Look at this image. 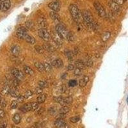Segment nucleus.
<instances>
[{"mask_svg":"<svg viewBox=\"0 0 128 128\" xmlns=\"http://www.w3.org/2000/svg\"><path fill=\"white\" fill-rule=\"evenodd\" d=\"M69 110L70 108L68 107L67 106H62V107L60 109L59 112H60V113H61V114L65 115L67 113H68L69 111Z\"/></svg>","mask_w":128,"mask_h":128,"instance_id":"obj_31","label":"nucleus"},{"mask_svg":"<svg viewBox=\"0 0 128 128\" xmlns=\"http://www.w3.org/2000/svg\"><path fill=\"white\" fill-rule=\"evenodd\" d=\"M82 15L83 17V19L88 26H90V27H94L95 23H94L93 17L89 11L86 10H82Z\"/></svg>","mask_w":128,"mask_h":128,"instance_id":"obj_2","label":"nucleus"},{"mask_svg":"<svg viewBox=\"0 0 128 128\" xmlns=\"http://www.w3.org/2000/svg\"><path fill=\"white\" fill-rule=\"evenodd\" d=\"M65 122L63 119H57L56 120L55 122V126L58 128H60L63 125L65 124Z\"/></svg>","mask_w":128,"mask_h":128,"instance_id":"obj_21","label":"nucleus"},{"mask_svg":"<svg viewBox=\"0 0 128 128\" xmlns=\"http://www.w3.org/2000/svg\"><path fill=\"white\" fill-rule=\"evenodd\" d=\"M10 95L13 97H18L19 96V92L17 87H14L13 88H10Z\"/></svg>","mask_w":128,"mask_h":128,"instance_id":"obj_17","label":"nucleus"},{"mask_svg":"<svg viewBox=\"0 0 128 128\" xmlns=\"http://www.w3.org/2000/svg\"><path fill=\"white\" fill-rule=\"evenodd\" d=\"M69 128V125L65 123V124L63 125L60 128Z\"/></svg>","mask_w":128,"mask_h":128,"instance_id":"obj_53","label":"nucleus"},{"mask_svg":"<svg viewBox=\"0 0 128 128\" xmlns=\"http://www.w3.org/2000/svg\"><path fill=\"white\" fill-rule=\"evenodd\" d=\"M44 65L45 71H47V72H49V71H51V69H52V67H51V65L50 64H47V63H44Z\"/></svg>","mask_w":128,"mask_h":128,"instance_id":"obj_38","label":"nucleus"},{"mask_svg":"<svg viewBox=\"0 0 128 128\" xmlns=\"http://www.w3.org/2000/svg\"><path fill=\"white\" fill-rule=\"evenodd\" d=\"M24 40H26L27 42H28V43L31 44H34L35 43V39L34 38V37L30 36L28 34L26 35L25 38H24Z\"/></svg>","mask_w":128,"mask_h":128,"instance_id":"obj_25","label":"nucleus"},{"mask_svg":"<svg viewBox=\"0 0 128 128\" xmlns=\"http://www.w3.org/2000/svg\"><path fill=\"white\" fill-rule=\"evenodd\" d=\"M11 73L14 76V77L15 78H17L18 80H21L24 78V76L23 74V73L20 71L19 70L17 69H13L11 71Z\"/></svg>","mask_w":128,"mask_h":128,"instance_id":"obj_12","label":"nucleus"},{"mask_svg":"<svg viewBox=\"0 0 128 128\" xmlns=\"http://www.w3.org/2000/svg\"><path fill=\"white\" fill-rule=\"evenodd\" d=\"M24 71L26 74L30 75V76H33V75L34 74V71L31 69L29 67H28V66H24Z\"/></svg>","mask_w":128,"mask_h":128,"instance_id":"obj_27","label":"nucleus"},{"mask_svg":"<svg viewBox=\"0 0 128 128\" xmlns=\"http://www.w3.org/2000/svg\"><path fill=\"white\" fill-rule=\"evenodd\" d=\"M26 28L28 29H31V30H33L35 28V26H34V24L32 21H28L26 22Z\"/></svg>","mask_w":128,"mask_h":128,"instance_id":"obj_32","label":"nucleus"},{"mask_svg":"<svg viewBox=\"0 0 128 128\" xmlns=\"http://www.w3.org/2000/svg\"><path fill=\"white\" fill-rule=\"evenodd\" d=\"M113 1L116 3L117 4L119 5H123L124 3V0H112Z\"/></svg>","mask_w":128,"mask_h":128,"instance_id":"obj_47","label":"nucleus"},{"mask_svg":"<svg viewBox=\"0 0 128 128\" xmlns=\"http://www.w3.org/2000/svg\"><path fill=\"white\" fill-rule=\"evenodd\" d=\"M13 85H14V87H18L19 85V80H18L17 78H15V79L13 80Z\"/></svg>","mask_w":128,"mask_h":128,"instance_id":"obj_45","label":"nucleus"},{"mask_svg":"<svg viewBox=\"0 0 128 128\" xmlns=\"http://www.w3.org/2000/svg\"><path fill=\"white\" fill-rule=\"evenodd\" d=\"M49 16H50L51 18L55 22H56L57 24L60 23V16L56 13V12H55V11L51 12L50 14H49Z\"/></svg>","mask_w":128,"mask_h":128,"instance_id":"obj_13","label":"nucleus"},{"mask_svg":"<svg viewBox=\"0 0 128 128\" xmlns=\"http://www.w3.org/2000/svg\"><path fill=\"white\" fill-rule=\"evenodd\" d=\"M35 67L37 69V70H38L39 72H40V73H42V72H43V71H45V69H44V64H42V63L39 62H36L35 64Z\"/></svg>","mask_w":128,"mask_h":128,"instance_id":"obj_23","label":"nucleus"},{"mask_svg":"<svg viewBox=\"0 0 128 128\" xmlns=\"http://www.w3.org/2000/svg\"><path fill=\"white\" fill-rule=\"evenodd\" d=\"M85 65H87L88 67H90L93 65V62L91 59H88L86 62V64H85Z\"/></svg>","mask_w":128,"mask_h":128,"instance_id":"obj_44","label":"nucleus"},{"mask_svg":"<svg viewBox=\"0 0 128 128\" xmlns=\"http://www.w3.org/2000/svg\"><path fill=\"white\" fill-rule=\"evenodd\" d=\"M7 127V122L6 121L0 122V128H6Z\"/></svg>","mask_w":128,"mask_h":128,"instance_id":"obj_46","label":"nucleus"},{"mask_svg":"<svg viewBox=\"0 0 128 128\" xmlns=\"http://www.w3.org/2000/svg\"><path fill=\"white\" fill-rule=\"evenodd\" d=\"M38 23L39 24V26L41 27L42 28H46L47 26L46 24V20L43 17H40L38 19Z\"/></svg>","mask_w":128,"mask_h":128,"instance_id":"obj_19","label":"nucleus"},{"mask_svg":"<svg viewBox=\"0 0 128 128\" xmlns=\"http://www.w3.org/2000/svg\"><path fill=\"white\" fill-rule=\"evenodd\" d=\"M38 35L40 38H42L44 41H49L51 38L50 34L48 33L45 28H40L38 31Z\"/></svg>","mask_w":128,"mask_h":128,"instance_id":"obj_6","label":"nucleus"},{"mask_svg":"<svg viewBox=\"0 0 128 128\" xmlns=\"http://www.w3.org/2000/svg\"><path fill=\"white\" fill-rule=\"evenodd\" d=\"M33 92L32 91H31V90H27L26 92H25V93H24V97L25 99H28V98H29V97H31V96H32L33 95Z\"/></svg>","mask_w":128,"mask_h":128,"instance_id":"obj_36","label":"nucleus"},{"mask_svg":"<svg viewBox=\"0 0 128 128\" xmlns=\"http://www.w3.org/2000/svg\"><path fill=\"white\" fill-rule=\"evenodd\" d=\"M10 88L9 87V86L6 85V86H5V87H3V88L2 89L1 93V95H8V94L10 93Z\"/></svg>","mask_w":128,"mask_h":128,"instance_id":"obj_28","label":"nucleus"},{"mask_svg":"<svg viewBox=\"0 0 128 128\" xmlns=\"http://www.w3.org/2000/svg\"><path fill=\"white\" fill-rule=\"evenodd\" d=\"M47 95L46 93H41L40 95H38L37 97V102L40 104V103H43L44 102H45V101L46 100Z\"/></svg>","mask_w":128,"mask_h":128,"instance_id":"obj_20","label":"nucleus"},{"mask_svg":"<svg viewBox=\"0 0 128 128\" xmlns=\"http://www.w3.org/2000/svg\"><path fill=\"white\" fill-rule=\"evenodd\" d=\"M77 85H78V82H77L76 80H70L69 82V87H76Z\"/></svg>","mask_w":128,"mask_h":128,"instance_id":"obj_39","label":"nucleus"},{"mask_svg":"<svg viewBox=\"0 0 128 128\" xmlns=\"http://www.w3.org/2000/svg\"><path fill=\"white\" fill-rule=\"evenodd\" d=\"M69 9L70 13H71L73 19L76 21V23H82V21H83V19H82L83 17L82 15V12H80L78 7L74 4H71L69 7Z\"/></svg>","mask_w":128,"mask_h":128,"instance_id":"obj_1","label":"nucleus"},{"mask_svg":"<svg viewBox=\"0 0 128 128\" xmlns=\"http://www.w3.org/2000/svg\"><path fill=\"white\" fill-rule=\"evenodd\" d=\"M111 36V33L110 31H106L102 33L101 35V39L103 42H106L110 38Z\"/></svg>","mask_w":128,"mask_h":128,"instance_id":"obj_22","label":"nucleus"},{"mask_svg":"<svg viewBox=\"0 0 128 128\" xmlns=\"http://www.w3.org/2000/svg\"><path fill=\"white\" fill-rule=\"evenodd\" d=\"M42 89L43 88H42L40 87H37L35 89V94H37V95H40V94L42 93V92H43V90Z\"/></svg>","mask_w":128,"mask_h":128,"instance_id":"obj_40","label":"nucleus"},{"mask_svg":"<svg viewBox=\"0 0 128 128\" xmlns=\"http://www.w3.org/2000/svg\"><path fill=\"white\" fill-rule=\"evenodd\" d=\"M49 9H51L53 11L55 12H58L60 10L61 5L60 3L58 1H53L49 3L48 5Z\"/></svg>","mask_w":128,"mask_h":128,"instance_id":"obj_9","label":"nucleus"},{"mask_svg":"<svg viewBox=\"0 0 128 128\" xmlns=\"http://www.w3.org/2000/svg\"><path fill=\"white\" fill-rule=\"evenodd\" d=\"M43 48L44 49V50H47L48 51H53L55 50L54 47L51 45L50 44H44L43 46Z\"/></svg>","mask_w":128,"mask_h":128,"instance_id":"obj_29","label":"nucleus"},{"mask_svg":"<svg viewBox=\"0 0 128 128\" xmlns=\"http://www.w3.org/2000/svg\"><path fill=\"white\" fill-rule=\"evenodd\" d=\"M24 99H25V98H24V96H23V95H19V97H18L17 101H18V102H20V103H21V102H23V101H24Z\"/></svg>","mask_w":128,"mask_h":128,"instance_id":"obj_48","label":"nucleus"},{"mask_svg":"<svg viewBox=\"0 0 128 128\" xmlns=\"http://www.w3.org/2000/svg\"><path fill=\"white\" fill-rule=\"evenodd\" d=\"M27 31H28L27 28H24V27H20L16 31V36L18 37L19 39H24V40L25 37L28 34Z\"/></svg>","mask_w":128,"mask_h":128,"instance_id":"obj_8","label":"nucleus"},{"mask_svg":"<svg viewBox=\"0 0 128 128\" xmlns=\"http://www.w3.org/2000/svg\"><path fill=\"white\" fill-rule=\"evenodd\" d=\"M31 111H35L38 109L39 103L38 102H33L31 103Z\"/></svg>","mask_w":128,"mask_h":128,"instance_id":"obj_34","label":"nucleus"},{"mask_svg":"<svg viewBox=\"0 0 128 128\" xmlns=\"http://www.w3.org/2000/svg\"><path fill=\"white\" fill-rule=\"evenodd\" d=\"M93 6L95 7V10L97 11V14H99V16L102 18H105L106 17V13L101 3L98 1H95L93 3Z\"/></svg>","mask_w":128,"mask_h":128,"instance_id":"obj_5","label":"nucleus"},{"mask_svg":"<svg viewBox=\"0 0 128 128\" xmlns=\"http://www.w3.org/2000/svg\"><path fill=\"white\" fill-rule=\"evenodd\" d=\"M65 55L69 60H73V59L74 58V53H73V51H71L70 50L65 51Z\"/></svg>","mask_w":128,"mask_h":128,"instance_id":"obj_26","label":"nucleus"},{"mask_svg":"<svg viewBox=\"0 0 128 128\" xmlns=\"http://www.w3.org/2000/svg\"><path fill=\"white\" fill-rule=\"evenodd\" d=\"M52 65L56 68H61L64 65V62L60 58H58L53 61Z\"/></svg>","mask_w":128,"mask_h":128,"instance_id":"obj_15","label":"nucleus"},{"mask_svg":"<svg viewBox=\"0 0 128 128\" xmlns=\"http://www.w3.org/2000/svg\"><path fill=\"white\" fill-rule=\"evenodd\" d=\"M35 50L38 53L42 54L43 53L44 51V49L43 48V47L40 46H35Z\"/></svg>","mask_w":128,"mask_h":128,"instance_id":"obj_35","label":"nucleus"},{"mask_svg":"<svg viewBox=\"0 0 128 128\" xmlns=\"http://www.w3.org/2000/svg\"><path fill=\"white\" fill-rule=\"evenodd\" d=\"M18 102L17 101H13L12 102V103H11V108H12V109H16V108L18 107Z\"/></svg>","mask_w":128,"mask_h":128,"instance_id":"obj_42","label":"nucleus"},{"mask_svg":"<svg viewBox=\"0 0 128 128\" xmlns=\"http://www.w3.org/2000/svg\"><path fill=\"white\" fill-rule=\"evenodd\" d=\"M2 100V99H1V95H0V102H1V101Z\"/></svg>","mask_w":128,"mask_h":128,"instance_id":"obj_55","label":"nucleus"},{"mask_svg":"<svg viewBox=\"0 0 128 128\" xmlns=\"http://www.w3.org/2000/svg\"><path fill=\"white\" fill-rule=\"evenodd\" d=\"M127 102H128V98H127Z\"/></svg>","mask_w":128,"mask_h":128,"instance_id":"obj_56","label":"nucleus"},{"mask_svg":"<svg viewBox=\"0 0 128 128\" xmlns=\"http://www.w3.org/2000/svg\"><path fill=\"white\" fill-rule=\"evenodd\" d=\"M38 87H41L42 88H47L48 87V83H47L45 81H39L38 82Z\"/></svg>","mask_w":128,"mask_h":128,"instance_id":"obj_33","label":"nucleus"},{"mask_svg":"<svg viewBox=\"0 0 128 128\" xmlns=\"http://www.w3.org/2000/svg\"><path fill=\"white\" fill-rule=\"evenodd\" d=\"M55 99H56L55 101L60 103L61 105L64 106H67L72 103L73 99V97L71 96H68V97H55Z\"/></svg>","mask_w":128,"mask_h":128,"instance_id":"obj_4","label":"nucleus"},{"mask_svg":"<svg viewBox=\"0 0 128 128\" xmlns=\"http://www.w3.org/2000/svg\"><path fill=\"white\" fill-rule=\"evenodd\" d=\"M51 37H52L53 40L55 42L56 44H62L63 43V38L61 37L60 35H59L56 31H52Z\"/></svg>","mask_w":128,"mask_h":128,"instance_id":"obj_10","label":"nucleus"},{"mask_svg":"<svg viewBox=\"0 0 128 128\" xmlns=\"http://www.w3.org/2000/svg\"><path fill=\"white\" fill-rule=\"evenodd\" d=\"M20 110L24 113L28 112L29 111H31V103H26V104H24V105L20 108Z\"/></svg>","mask_w":128,"mask_h":128,"instance_id":"obj_18","label":"nucleus"},{"mask_svg":"<svg viewBox=\"0 0 128 128\" xmlns=\"http://www.w3.org/2000/svg\"><path fill=\"white\" fill-rule=\"evenodd\" d=\"M5 116V112L3 110H0V119Z\"/></svg>","mask_w":128,"mask_h":128,"instance_id":"obj_52","label":"nucleus"},{"mask_svg":"<svg viewBox=\"0 0 128 128\" xmlns=\"http://www.w3.org/2000/svg\"><path fill=\"white\" fill-rule=\"evenodd\" d=\"M21 51V47L18 45H14L11 47V52H12V55L16 56L19 55Z\"/></svg>","mask_w":128,"mask_h":128,"instance_id":"obj_14","label":"nucleus"},{"mask_svg":"<svg viewBox=\"0 0 128 128\" xmlns=\"http://www.w3.org/2000/svg\"><path fill=\"white\" fill-rule=\"evenodd\" d=\"M80 120V117L78 116L73 117L70 118V121L73 123H76Z\"/></svg>","mask_w":128,"mask_h":128,"instance_id":"obj_37","label":"nucleus"},{"mask_svg":"<svg viewBox=\"0 0 128 128\" xmlns=\"http://www.w3.org/2000/svg\"><path fill=\"white\" fill-rule=\"evenodd\" d=\"M89 81V78L87 76H84L81 80L79 81V85L81 87H84L86 86L87 83Z\"/></svg>","mask_w":128,"mask_h":128,"instance_id":"obj_16","label":"nucleus"},{"mask_svg":"<svg viewBox=\"0 0 128 128\" xmlns=\"http://www.w3.org/2000/svg\"><path fill=\"white\" fill-rule=\"evenodd\" d=\"M11 7L10 0H0V10L6 12L9 10Z\"/></svg>","mask_w":128,"mask_h":128,"instance_id":"obj_7","label":"nucleus"},{"mask_svg":"<svg viewBox=\"0 0 128 128\" xmlns=\"http://www.w3.org/2000/svg\"><path fill=\"white\" fill-rule=\"evenodd\" d=\"M56 31H57V33L60 35L63 39H67L69 31L67 29L66 27L64 24H60V23L57 24V25L56 26Z\"/></svg>","mask_w":128,"mask_h":128,"instance_id":"obj_3","label":"nucleus"},{"mask_svg":"<svg viewBox=\"0 0 128 128\" xmlns=\"http://www.w3.org/2000/svg\"><path fill=\"white\" fill-rule=\"evenodd\" d=\"M0 104H1V106L2 108H5L7 106V102H6V101L5 99H2L1 101V102H0Z\"/></svg>","mask_w":128,"mask_h":128,"instance_id":"obj_50","label":"nucleus"},{"mask_svg":"<svg viewBox=\"0 0 128 128\" xmlns=\"http://www.w3.org/2000/svg\"><path fill=\"white\" fill-rule=\"evenodd\" d=\"M44 110H45V108H40V109L37 111V115H41L42 113L44 111Z\"/></svg>","mask_w":128,"mask_h":128,"instance_id":"obj_51","label":"nucleus"},{"mask_svg":"<svg viewBox=\"0 0 128 128\" xmlns=\"http://www.w3.org/2000/svg\"><path fill=\"white\" fill-rule=\"evenodd\" d=\"M68 40H69V41H73V40H74V35L72 33H71V31L69 32V34H68L67 38Z\"/></svg>","mask_w":128,"mask_h":128,"instance_id":"obj_41","label":"nucleus"},{"mask_svg":"<svg viewBox=\"0 0 128 128\" xmlns=\"http://www.w3.org/2000/svg\"><path fill=\"white\" fill-rule=\"evenodd\" d=\"M75 65H76V68H79L82 70L85 69V64H84L83 62L81 60L76 61L75 62Z\"/></svg>","mask_w":128,"mask_h":128,"instance_id":"obj_24","label":"nucleus"},{"mask_svg":"<svg viewBox=\"0 0 128 128\" xmlns=\"http://www.w3.org/2000/svg\"><path fill=\"white\" fill-rule=\"evenodd\" d=\"M67 69L68 71H73V70H74V66L72 65V64H69V65H68L67 67Z\"/></svg>","mask_w":128,"mask_h":128,"instance_id":"obj_49","label":"nucleus"},{"mask_svg":"<svg viewBox=\"0 0 128 128\" xmlns=\"http://www.w3.org/2000/svg\"><path fill=\"white\" fill-rule=\"evenodd\" d=\"M12 128H18V127L17 126H13L12 127Z\"/></svg>","mask_w":128,"mask_h":128,"instance_id":"obj_54","label":"nucleus"},{"mask_svg":"<svg viewBox=\"0 0 128 128\" xmlns=\"http://www.w3.org/2000/svg\"><path fill=\"white\" fill-rule=\"evenodd\" d=\"M109 6L110 7L111 10L112 11L113 13L114 14H119L120 11V8L119 7V5L117 4L113 1H110L109 3Z\"/></svg>","mask_w":128,"mask_h":128,"instance_id":"obj_11","label":"nucleus"},{"mask_svg":"<svg viewBox=\"0 0 128 128\" xmlns=\"http://www.w3.org/2000/svg\"><path fill=\"white\" fill-rule=\"evenodd\" d=\"M21 116H20V115L18 114V113L15 114L14 115V117H13V121H14V122L16 124H19L20 122H21Z\"/></svg>","mask_w":128,"mask_h":128,"instance_id":"obj_30","label":"nucleus"},{"mask_svg":"<svg viewBox=\"0 0 128 128\" xmlns=\"http://www.w3.org/2000/svg\"><path fill=\"white\" fill-rule=\"evenodd\" d=\"M82 74V70L79 68H76L74 69V74L76 76H80Z\"/></svg>","mask_w":128,"mask_h":128,"instance_id":"obj_43","label":"nucleus"}]
</instances>
